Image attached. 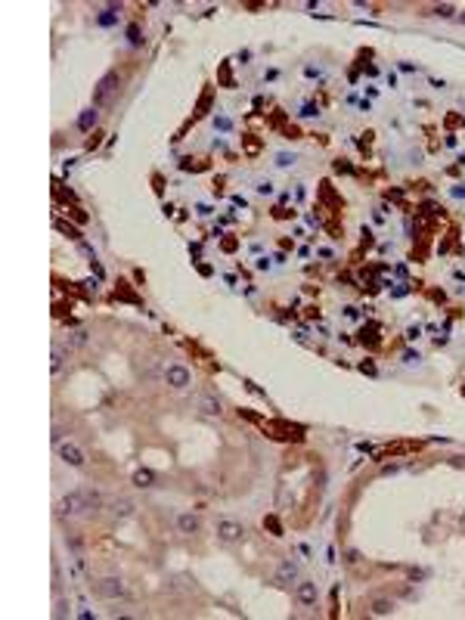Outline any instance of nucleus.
Here are the masks:
<instances>
[{
	"mask_svg": "<svg viewBox=\"0 0 465 620\" xmlns=\"http://www.w3.org/2000/svg\"><path fill=\"white\" fill-rule=\"evenodd\" d=\"M118 87H121V77L115 74V71L102 74V77H99V84L93 87V106H109L112 96L118 93Z\"/></svg>",
	"mask_w": 465,
	"mask_h": 620,
	"instance_id": "obj_1",
	"label": "nucleus"
},
{
	"mask_svg": "<svg viewBox=\"0 0 465 620\" xmlns=\"http://www.w3.org/2000/svg\"><path fill=\"white\" fill-rule=\"evenodd\" d=\"M93 592L102 596V599H124V596H127V586L121 583L118 577H102V580H96V583H93Z\"/></svg>",
	"mask_w": 465,
	"mask_h": 620,
	"instance_id": "obj_2",
	"label": "nucleus"
},
{
	"mask_svg": "<svg viewBox=\"0 0 465 620\" xmlns=\"http://www.w3.org/2000/svg\"><path fill=\"white\" fill-rule=\"evenodd\" d=\"M59 512L62 515H81L87 512V499H84V490H71L59 499Z\"/></svg>",
	"mask_w": 465,
	"mask_h": 620,
	"instance_id": "obj_3",
	"label": "nucleus"
},
{
	"mask_svg": "<svg viewBox=\"0 0 465 620\" xmlns=\"http://www.w3.org/2000/svg\"><path fill=\"white\" fill-rule=\"evenodd\" d=\"M59 459L62 462H68V465H74V469H84V453H81V447L77 444H71V441H59Z\"/></svg>",
	"mask_w": 465,
	"mask_h": 620,
	"instance_id": "obj_4",
	"label": "nucleus"
},
{
	"mask_svg": "<svg viewBox=\"0 0 465 620\" xmlns=\"http://www.w3.org/2000/svg\"><path fill=\"white\" fill-rule=\"evenodd\" d=\"M242 533H245V527L239 521H229V518L217 521V539H223V542H236V539H242Z\"/></svg>",
	"mask_w": 465,
	"mask_h": 620,
	"instance_id": "obj_5",
	"label": "nucleus"
},
{
	"mask_svg": "<svg viewBox=\"0 0 465 620\" xmlns=\"http://www.w3.org/2000/svg\"><path fill=\"white\" fill-rule=\"evenodd\" d=\"M165 378H168V384H171V387H177V391H183V387L192 381V375H189V369H186V366H168Z\"/></svg>",
	"mask_w": 465,
	"mask_h": 620,
	"instance_id": "obj_6",
	"label": "nucleus"
},
{
	"mask_svg": "<svg viewBox=\"0 0 465 620\" xmlns=\"http://www.w3.org/2000/svg\"><path fill=\"white\" fill-rule=\"evenodd\" d=\"M295 596H298V602H301V605H317V599H320V589H317V583H310V580H304V583H298Z\"/></svg>",
	"mask_w": 465,
	"mask_h": 620,
	"instance_id": "obj_7",
	"label": "nucleus"
},
{
	"mask_svg": "<svg viewBox=\"0 0 465 620\" xmlns=\"http://www.w3.org/2000/svg\"><path fill=\"white\" fill-rule=\"evenodd\" d=\"M177 527H180V533H196V530L202 527V521H199L196 515H189V512H186V515L177 518Z\"/></svg>",
	"mask_w": 465,
	"mask_h": 620,
	"instance_id": "obj_8",
	"label": "nucleus"
},
{
	"mask_svg": "<svg viewBox=\"0 0 465 620\" xmlns=\"http://www.w3.org/2000/svg\"><path fill=\"white\" fill-rule=\"evenodd\" d=\"M295 577H298V567H295L292 561H282V564L276 567V580H279V583H292Z\"/></svg>",
	"mask_w": 465,
	"mask_h": 620,
	"instance_id": "obj_9",
	"label": "nucleus"
},
{
	"mask_svg": "<svg viewBox=\"0 0 465 620\" xmlns=\"http://www.w3.org/2000/svg\"><path fill=\"white\" fill-rule=\"evenodd\" d=\"M109 512H112L115 518H127V515L134 512V502H131V499H115Z\"/></svg>",
	"mask_w": 465,
	"mask_h": 620,
	"instance_id": "obj_10",
	"label": "nucleus"
},
{
	"mask_svg": "<svg viewBox=\"0 0 465 620\" xmlns=\"http://www.w3.org/2000/svg\"><path fill=\"white\" fill-rule=\"evenodd\" d=\"M96 109H84L81 112V118H77V131H90V127H96Z\"/></svg>",
	"mask_w": 465,
	"mask_h": 620,
	"instance_id": "obj_11",
	"label": "nucleus"
},
{
	"mask_svg": "<svg viewBox=\"0 0 465 620\" xmlns=\"http://www.w3.org/2000/svg\"><path fill=\"white\" fill-rule=\"evenodd\" d=\"M199 406H202V412H208V416H220V412H223V403L214 400V397H208V394L199 400Z\"/></svg>",
	"mask_w": 465,
	"mask_h": 620,
	"instance_id": "obj_12",
	"label": "nucleus"
},
{
	"mask_svg": "<svg viewBox=\"0 0 465 620\" xmlns=\"http://www.w3.org/2000/svg\"><path fill=\"white\" fill-rule=\"evenodd\" d=\"M372 614H375V617H387V614H394V602H387V599H375V602H372Z\"/></svg>",
	"mask_w": 465,
	"mask_h": 620,
	"instance_id": "obj_13",
	"label": "nucleus"
},
{
	"mask_svg": "<svg viewBox=\"0 0 465 620\" xmlns=\"http://www.w3.org/2000/svg\"><path fill=\"white\" fill-rule=\"evenodd\" d=\"M152 481H155V472H149V469H137L134 472V484L137 487H152Z\"/></svg>",
	"mask_w": 465,
	"mask_h": 620,
	"instance_id": "obj_14",
	"label": "nucleus"
},
{
	"mask_svg": "<svg viewBox=\"0 0 465 620\" xmlns=\"http://www.w3.org/2000/svg\"><path fill=\"white\" fill-rule=\"evenodd\" d=\"M84 499H87V512H96L102 506V496L96 490H84Z\"/></svg>",
	"mask_w": 465,
	"mask_h": 620,
	"instance_id": "obj_15",
	"label": "nucleus"
},
{
	"mask_svg": "<svg viewBox=\"0 0 465 620\" xmlns=\"http://www.w3.org/2000/svg\"><path fill=\"white\" fill-rule=\"evenodd\" d=\"M127 44L131 47H140L143 37H140V25H127Z\"/></svg>",
	"mask_w": 465,
	"mask_h": 620,
	"instance_id": "obj_16",
	"label": "nucleus"
},
{
	"mask_svg": "<svg viewBox=\"0 0 465 620\" xmlns=\"http://www.w3.org/2000/svg\"><path fill=\"white\" fill-rule=\"evenodd\" d=\"M62 360H65V351H62V347H53V360H50L53 372H59V369H62Z\"/></svg>",
	"mask_w": 465,
	"mask_h": 620,
	"instance_id": "obj_17",
	"label": "nucleus"
},
{
	"mask_svg": "<svg viewBox=\"0 0 465 620\" xmlns=\"http://www.w3.org/2000/svg\"><path fill=\"white\" fill-rule=\"evenodd\" d=\"M118 10H121V7H109V10L99 16V25H112V22H115V13H118Z\"/></svg>",
	"mask_w": 465,
	"mask_h": 620,
	"instance_id": "obj_18",
	"label": "nucleus"
},
{
	"mask_svg": "<svg viewBox=\"0 0 465 620\" xmlns=\"http://www.w3.org/2000/svg\"><path fill=\"white\" fill-rule=\"evenodd\" d=\"M242 140H245V152H248V155H257V149H261V143H257V140H254V137H251V134H248V137H242Z\"/></svg>",
	"mask_w": 465,
	"mask_h": 620,
	"instance_id": "obj_19",
	"label": "nucleus"
},
{
	"mask_svg": "<svg viewBox=\"0 0 465 620\" xmlns=\"http://www.w3.org/2000/svg\"><path fill=\"white\" fill-rule=\"evenodd\" d=\"M68 344H71V347H81V344H87V332H71Z\"/></svg>",
	"mask_w": 465,
	"mask_h": 620,
	"instance_id": "obj_20",
	"label": "nucleus"
},
{
	"mask_svg": "<svg viewBox=\"0 0 465 620\" xmlns=\"http://www.w3.org/2000/svg\"><path fill=\"white\" fill-rule=\"evenodd\" d=\"M276 165H279V168H289V165H295V155H289V152H279V155H276Z\"/></svg>",
	"mask_w": 465,
	"mask_h": 620,
	"instance_id": "obj_21",
	"label": "nucleus"
},
{
	"mask_svg": "<svg viewBox=\"0 0 465 620\" xmlns=\"http://www.w3.org/2000/svg\"><path fill=\"white\" fill-rule=\"evenodd\" d=\"M453 13H456V10H453L450 4H441V7H434V16H441V19H450Z\"/></svg>",
	"mask_w": 465,
	"mask_h": 620,
	"instance_id": "obj_22",
	"label": "nucleus"
},
{
	"mask_svg": "<svg viewBox=\"0 0 465 620\" xmlns=\"http://www.w3.org/2000/svg\"><path fill=\"white\" fill-rule=\"evenodd\" d=\"M264 527H270V530H273V536H282V524H279L276 518H267V521H264Z\"/></svg>",
	"mask_w": 465,
	"mask_h": 620,
	"instance_id": "obj_23",
	"label": "nucleus"
},
{
	"mask_svg": "<svg viewBox=\"0 0 465 620\" xmlns=\"http://www.w3.org/2000/svg\"><path fill=\"white\" fill-rule=\"evenodd\" d=\"M56 226H59V229H65V232H68L71 239H81V232H77L74 226H68V223H62V220H56Z\"/></svg>",
	"mask_w": 465,
	"mask_h": 620,
	"instance_id": "obj_24",
	"label": "nucleus"
},
{
	"mask_svg": "<svg viewBox=\"0 0 465 620\" xmlns=\"http://www.w3.org/2000/svg\"><path fill=\"white\" fill-rule=\"evenodd\" d=\"M317 112H320V109H317V106H314V102H307V106H304V109H301V115H304V118H314V115H317Z\"/></svg>",
	"mask_w": 465,
	"mask_h": 620,
	"instance_id": "obj_25",
	"label": "nucleus"
},
{
	"mask_svg": "<svg viewBox=\"0 0 465 620\" xmlns=\"http://www.w3.org/2000/svg\"><path fill=\"white\" fill-rule=\"evenodd\" d=\"M208 106H211V93H205V96L199 99V112H196V115H202V112H205Z\"/></svg>",
	"mask_w": 465,
	"mask_h": 620,
	"instance_id": "obj_26",
	"label": "nucleus"
},
{
	"mask_svg": "<svg viewBox=\"0 0 465 620\" xmlns=\"http://www.w3.org/2000/svg\"><path fill=\"white\" fill-rule=\"evenodd\" d=\"M214 124H217L220 131H229V127H232V124H229V118H223V115H220V118H214Z\"/></svg>",
	"mask_w": 465,
	"mask_h": 620,
	"instance_id": "obj_27",
	"label": "nucleus"
},
{
	"mask_svg": "<svg viewBox=\"0 0 465 620\" xmlns=\"http://www.w3.org/2000/svg\"><path fill=\"white\" fill-rule=\"evenodd\" d=\"M419 332H422L419 326H409V329H406V338H409V341H416V338H419Z\"/></svg>",
	"mask_w": 465,
	"mask_h": 620,
	"instance_id": "obj_28",
	"label": "nucleus"
},
{
	"mask_svg": "<svg viewBox=\"0 0 465 620\" xmlns=\"http://www.w3.org/2000/svg\"><path fill=\"white\" fill-rule=\"evenodd\" d=\"M257 192H264V196H270V192H273V183H257Z\"/></svg>",
	"mask_w": 465,
	"mask_h": 620,
	"instance_id": "obj_29",
	"label": "nucleus"
},
{
	"mask_svg": "<svg viewBox=\"0 0 465 620\" xmlns=\"http://www.w3.org/2000/svg\"><path fill=\"white\" fill-rule=\"evenodd\" d=\"M453 196H456V199H465V183H459V186H453Z\"/></svg>",
	"mask_w": 465,
	"mask_h": 620,
	"instance_id": "obj_30",
	"label": "nucleus"
}]
</instances>
